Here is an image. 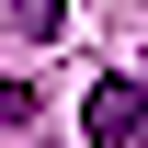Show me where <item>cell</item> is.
<instances>
[{
    "mask_svg": "<svg viewBox=\"0 0 148 148\" xmlns=\"http://www.w3.org/2000/svg\"><path fill=\"white\" fill-rule=\"evenodd\" d=\"M80 137H91V148H148V91H137L125 69H114V80H91V103H80Z\"/></svg>",
    "mask_w": 148,
    "mask_h": 148,
    "instance_id": "obj_1",
    "label": "cell"
},
{
    "mask_svg": "<svg viewBox=\"0 0 148 148\" xmlns=\"http://www.w3.org/2000/svg\"><path fill=\"white\" fill-rule=\"evenodd\" d=\"M57 12L69 0H12V34H57Z\"/></svg>",
    "mask_w": 148,
    "mask_h": 148,
    "instance_id": "obj_2",
    "label": "cell"
}]
</instances>
